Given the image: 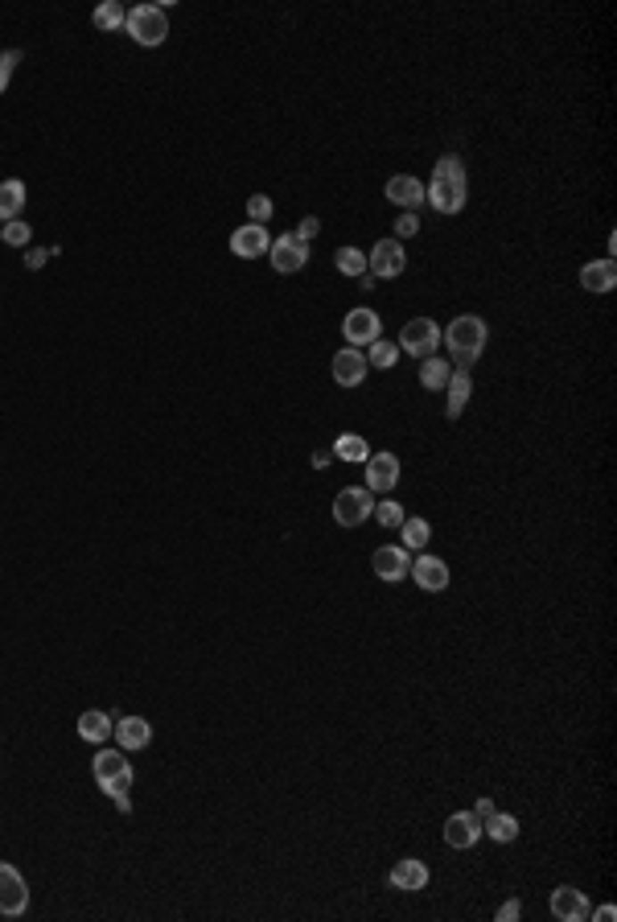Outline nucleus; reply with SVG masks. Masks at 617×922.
<instances>
[{
	"mask_svg": "<svg viewBox=\"0 0 617 922\" xmlns=\"http://www.w3.org/2000/svg\"><path fill=\"white\" fill-rule=\"evenodd\" d=\"M424 202L440 215H457L465 206V169H461V157H440L437 169H432V182L424 190Z\"/></svg>",
	"mask_w": 617,
	"mask_h": 922,
	"instance_id": "obj_1",
	"label": "nucleus"
},
{
	"mask_svg": "<svg viewBox=\"0 0 617 922\" xmlns=\"http://www.w3.org/2000/svg\"><path fill=\"white\" fill-rule=\"evenodd\" d=\"M486 322L481 317H473V313H461V317H453V325H448L440 338L448 342V354H453V363H461V371H469V366L478 363V354L486 350Z\"/></svg>",
	"mask_w": 617,
	"mask_h": 922,
	"instance_id": "obj_2",
	"label": "nucleus"
},
{
	"mask_svg": "<svg viewBox=\"0 0 617 922\" xmlns=\"http://www.w3.org/2000/svg\"><path fill=\"white\" fill-rule=\"evenodd\" d=\"M91 774H95L99 791H107L111 799H124L132 791V766L119 750H99L91 761Z\"/></svg>",
	"mask_w": 617,
	"mask_h": 922,
	"instance_id": "obj_3",
	"label": "nucleus"
},
{
	"mask_svg": "<svg viewBox=\"0 0 617 922\" xmlns=\"http://www.w3.org/2000/svg\"><path fill=\"white\" fill-rule=\"evenodd\" d=\"M124 29L132 33L136 45H160L169 37V17L160 4H136V9L124 17Z\"/></svg>",
	"mask_w": 617,
	"mask_h": 922,
	"instance_id": "obj_4",
	"label": "nucleus"
},
{
	"mask_svg": "<svg viewBox=\"0 0 617 922\" xmlns=\"http://www.w3.org/2000/svg\"><path fill=\"white\" fill-rule=\"evenodd\" d=\"M374 515V494L366 486H346L333 498V523L338 527H362Z\"/></svg>",
	"mask_w": 617,
	"mask_h": 922,
	"instance_id": "obj_5",
	"label": "nucleus"
},
{
	"mask_svg": "<svg viewBox=\"0 0 617 922\" xmlns=\"http://www.w3.org/2000/svg\"><path fill=\"white\" fill-rule=\"evenodd\" d=\"M440 346V325L432 317H412V322L399 330V350L415 354V358H432Z\"/></svg>",
	"mask_w": 617,
	"mask_h": 922,
	"instance_id": "obj_6",
	"label": "nucleus"
},
{
	"mask_svg": "<svg viewBox=\"0 0 617 922\" xmlns=\"http://www.w3.org/2000/svg\"><path fill=\"white\" fill-rule=\"evenodd\" d=\"M404 268H407V256H404V247H399V239H379V243L371 247V256H366V272H371L374 280H395Z\"/></svg>",
	"mask_w": 617,
	"mask_h": 922,
	"instance_id": "obj_7",
	"label": "nucleus"
},
{
	"mask_svg": "<svg viewBox=\"0 0 617 922\" xmlns=\"http://www.w3.org/2000/svg\"><path fill=\"white\" fill-rule=\"evenodd\" d=\"M267 259H272V268L284 272V276H292V272H300L308 264V243L297 235H280L272 239V247H267Z\"/></svg>",
	"mask_w": 617,
	"mask_h": 922,
	"instance_id": "obj_8",
	"label": "nucleus"
},
{
	"mask_svg": "<svg viewBox=\"0 0 617 922\" xmlns=\"http://www.w3.org/2000/svg\"><path fill=\"white\" fill-rule=\"evenodd\" d=\"M25 906H29V885H25V877L12 865H0V914L17 918V914H25Z\"/></svg>",
	"mask_w": 617,
	"mask_h": 922,
	"instance_id": "obj_9",
	"label": "nucleus"
},
{
	"mask_svg": "<svg viewBox=\"0 0 617 922\" xmlns=\"http://www.w3.org/2000/svg\"><path fill=\"white\" fill-rule=\"evenodd\" d=\"M371 569L379 580H387V585H399V580L412 572V556H407V547H395V544H383L379 552H374Z\"/></svg>",
	"mask_w": 617,
	"mask_h": 922,
	"instance_id": "obj_10",
	"label": "nucleus"
},
{
	"mask_svg": "<svg viewBox=\"0 0 617 922\" xmlns=\"http://www.w3.org/2000/svg\"><path fill=\"white\" fill-rule=\"evenodd\" d=\"M341 333H346V342H350L354 350L371 346L374 338H379V313L374 309H350L346 313V322H341Z\"/></svg>",
	"mask_w": 617,
	"mask_h": 922,
	"instance_id": "obj_11",
	"label": "nucleus"
},
{
	"mask_svg": "<svg viewBox=\"0 0 617 922\" xmlns=\"http://www.w3.org/2000/svg\"><path fill=\"white\" fill-rule=\"evenodd\" d=\"M412 577L424 593H445L448 589V564L440 556H428V552H420V556L412 560Z\"/></svg>",
	"mask_w": 617,
	"mask_h": 922,
	"instance_id": "obj_12",
	"label": "nucleus"
},
{
	"mask_svg": "<svg viewBox=\"0 0 617 922\" xmlns=\"http://www.w3.org/2000/svg\"><path fill=\"white\" fill-rule=\"evenodd\" d=\"M395 482H399V461H395V453H371V457H366V490L383 494V490H395Z\"/></svg>",
	"mask_w": 617,
	"mask_h": 922,
	"instance_id": "obj_13",
	"label": "nucleus"
},
{
	"mask_svg": "<svg viewBox=\"0 0 617 922\" xmlns=\"http://www.w3.org/2000/svg\"><path fill=\"white\" fill-rule=\"evenodd\" d=\"M481 836V819L473 811H453L445 819V844L448 848H473Z\"/></svg>",
	"mask_w": 617,
	"mask_h": 922,
	"instance_id": "obj_14",
	"label": "nucleus"
},
{
	"mask_svg": "<svg viewBox=\"0 0 617 922\" xmlns=\"http://www.w3.org/2000/svg\"><path fill=\"white\" fill-rule=\"evenodd\" d=\"M333 379H338V387H358L362 379H366V371H371V363H366V354L354 350V346H346V350L333 354Z\"/></svg>",
	"mask_w": 617,
	"mask_h": 922,
	"instance_id": "obj_15",
	"label": "nucleus"
},
{
	"mask_svg": "<svg viewBox=\"0 0 617 922\" xmlns=\"http://www.w3.org/2000/svg\"><path fill=\"white\" fill-rule=\"evenodd\" d=\"M552 914L560 922H585L588 914H593V906H588V898L580 890H572V885H560V890L552 893Z\"/></svg>",
	"mask_w": 617,
	"mask_h": 922,
	"instance_id": "obj_16",
	"label": "nucleus"
},
{
	"mask_svg": "<svg viewBox=\"0 0 617 922\" xmlns=\"http://www.w3.org/2000/svg\"><path fill=\"white\" fill-rule=\"evenodd\" d=\"M272 247V235H267L264 226H256V223H247V226H239V231H231V251L239 259H259Z\"/></svg>",
	"mask_w": 617,
	"mask_h": 922,
	"instance_id": "obj_17",
	"label": "nucleus"
},
{
	"mask_svg": "<svg viewBox=\"0 0 617 922\" xmlns=\"http://www.w3.org/2000/svg\"><path fill=\"white\" fill-rule=\"evenodd\" d=\"M387 198H391L395 206H404V210H415V206L424 202V182L412 177V173H399V177L387 182Z\"/></svg>",
	"mask_w": 617,
	"mask_h": 922,
	"instance_id": "obj_18",
	"label": "nucleus"
},
{
	"mask_svg": "<svg viewBox=\"0 0 617 922\" xmlns=\"http://www.w3.org/2000/svg\"><path fill=\"white\" fill-rule=\"evenodd\" d=\"M391 885H395V890H404V893L424 890V885H428V865H424V860H415V857L399 860V865L391 868Z\"/></svg>",
	"mask_w": 617,
	"mask_h": 922,
	"instance_id": "obj_19",
	"label": "nucleus"
},
{
	"mask_svg": "<svg viewBox=\"0 0 617 922\" xmlns=\"http://www.w3.org/2000/svg\"><path fill=\"white\" fill-rule=\"evenodd\" d=\"M119 737V745L124 750H144L152 741V725L144 717H124V720H116V729H111Z\"/></svg>",
	"mask_w": 617,
	"mask_h": 922,
	"instance_id": "obj_20",
	"label": "nucleus"
},
{
	"mask_svg": "<svg viewBox=\"0 0 617 922\" xmlns=\"http://www.w3.org/2000/svg\"><path fill=\"white\" fill-rule=\"evenodd\" d=\"M580 284H585L588 292H609L617 284V268H613V259H593V264H585L580 268Z\"/></svg>",
	"mask_w": 617,
	"mask_h": 922,
	"instance_id": "obj_21",
	"label": "nucleus"
},
{
	"mask_svg": "<svg viewBox=\"0 0 617 922\" xmlns=\"http://www.w3.org/2000/svg\"><path fill=\"white\" fill-rule=\"evenodd\" d=\"M333 457H338V461H350V465H366V457H371V445H366L358 432H341V437L333 440Z\"/></svg>",
	"mask_w": 617,
	"mask_h": 922,
	"instance_id": "obj_22",
	"label": "nucleus"
},
{
	"mask_svg": "<svg viewBox=\"0 0 617 922\" xmlns=\"http://www.w3.org/2000/svg\"><path fill=\"white\" fill-rule=\"evenodd\" d=\"M111 729H116V725H111V717H107V712H99V708H91V712H83V717H78V737L91 741V745H99L103 737H111Z\"/></svg>",
	"mask_w": 617,
	"mask_h": 922,
	"instance_id": "obj_23",
	"label": "nucleus"
},
{
	"mask_svg": "<svg viewBox=\"0 0 617 922\" xmlns=\"http://www.w3.org/2000/svg\"><path fill=\"white\" fill-rule=\"evenodd\" d=\"M448 407H445V416L448 420H457L461 412H465V404H469V391H473V383H469V371H457V375H448Z\"/></svg>",
	"mask_w": 617,
	"mask_h": 922,
	"instance_id": "obj_24",
	"label": "nucleus"
},
{
	"mask_svg": "<svg viewBox=\"0 0 617 922\" xmlns=\"http://www.w3.org/2000/svg\"><path fill=\"white\" fill-rule=\"evenodd\" d=\"M25 210V182H0V218L4 223H12V218Z\"/></svg>",
	"mask_w": 617,
	"mask_h": 922,
	"instance_id": "obj_25",
	"label": "nucleus"
},
{
	"mask_svg": "<svg viewBox=\"0 0 617 922\" xmlns=\"http://www.w3.org/2000/svg\"><path fill=\"white\" fill-rule=\"evenodd\" d=\"M486 832L498 840V844H511V840H519V819H514V815H506V811H494V815L486 819Z\"/></svg>",
	"mask_w": 617,
	"mask_h": 922,
	"instance_id": "obj_26",
	"label": "nucleus"
},
{
	"mask_svg": "<svg viewBox=\"0 0 617 922\" xmlns=\"http://www.w3.org/2000/svg\"><path fill=\"white\" fill-rule=\"evenodd\" d=\"M448 375H453V371H448V363H445V358H437V354L420 363V383H424L428 391H437V387H445V383H448Z\"/></svg>",
	"mask_w": 617,
	"mask_h": 922,
	"instance_id": "obj_27",
	"label": "nucleus"
},
{
	"mask_svg": "<svg viewBox=\"0 0 617 922\" xmlns=\"http://www.w3.org/2000/svg\"><path fill=\"white\" fill-rule=\"evenodd\" d=\"M399 531H404V547H407V552H424V547H428V536H432V527H428L424 519H404V527H399Z\"/></svg>",
	"mask_w": 617,
	"mask_h": 922,
	"instance_id": "obj_28",
	"label": "nucleus"
},
{
	"mask_svg": "<svg viewBox=\"0 0 617 922\" xmlns=\"http://www.w3.org/2000/svg\"><path fill=\"white\" fill-rule=\"evenodd\" d=\"M333 264H338L341 276H366V256H362L358 247H338Z\"/></svg>",
	"mask_w": 617,
	"mask_h": 922,
	"instance_id": "obj_29",
	"label": "nucleus"
},
{
	"mask_svg": "<svg viewBox=\"0 0 617 922\" xmlns=\"http://www.w3.org/2000/svg\"><path fill=\"white\" fill-rule=\"evenodd\" d=\"M366 363L379 366V371H387V366L399 363V346L387 342V338H374V342H371V354H366Z\"/></svg>",
	"mask_w": 617,
	"mask_h": 922,
	"instance_id": "obj_30",
	"label": "nucleus"
},
{
	"mask_svg": "<svg viewBox=\"0 0 617 922\" xmlns=\"http://www.w3.org/2000/svg\"><path fill=\"white\" fill-rule=\"evenodd\" d=\"M124 17H128V9H124L119 0H107V4H99V9H95V17H91V21H95L99 29H119V25H124Z\"/></svg>",
	"mask_w": 617,
	"mask_h": 922,
	"instance_id": "obj_31",
	"label": "nucleus"
},
{
	"mask_svg": "<svg viewBox=\"0 0 617 922\" xmlns=\"http://www.w3.org/2000/svg\"><path fill=\"white\" fill-rule=\"evenodd\" d=\"M374 519H379V523L383 527H404V506L395 503V498H387V503H374Z\"/></svg>",
	"mask_w": 617,
	"mask_h": 922,
	"instance_id": "obj_32",
	"label": "nucleus"
},
{
	"mask_svg": "<svg viewBox=\"0 0 617 922\" xmlns=\"http://www.w3.org/2000/svg\"><path fill=\"white\" fill-rule=\"evenodd\" d=\"M247 215H251L256 226H267V218H272V198H267V193H251V198H247Z\"/></svg>",
	"mask_w": 617,
	"mask_h": 922,
	"instance_id": "obj_33",
	"label": "nucleus"
},
{
	"mask_svg": "<svg viewBox=\"0 0 617 922\" xmlns=\"http://www.w3.org/2000/svg\"><path fill=\"white\" fill-rule=\"evenodd\" d=\"M29 231H33L29 223H21V218H12V223L0 226V239H4V243H12V247H25V243H29Z\"/></svg>",
	"mask_w": 617,
	"mask_h": 922,
	"instance_id": "obj_34",
	"label": "nucleus"
},
{
	"mask_svg": "<svg viewBox=\"0 0 617 922\" xmlns=\"http://www.w3.org/2000/svg\"><path fill=\"white\" fill-rule=\"evenodd\" d=\"M21 62V54L17 50H4L0 54V95H4V86H9V78H12V66Z\"/></svg>",
	"mask_w": 617,
	"mask_h": 922,
	"instance_id": "obj_35",
	"label": "nucleus"
},
{
	"mask_svg": "<svg viewBox=\"0 0 617 922\" xmlns=\"http://www.w3.org/2000/svg\"><path fill=\"white\" fill-rule=\"evenodd\" d=\"M415 231H420V218L407 210V215H399V223H395V239H412Z\"/></svg>",
	"mask_w": 617,
	"mask_h": 922,
	"instance_id": "obj_36",
	"label": "nucleus"
},
{
	"mask_svg": "<svg viewBox=\"0 0 617 922\" xmlns=\"http://www.w3.org/2000/svg\"><path fill=\"white\" fill-rule=\"evenodd\" d=\"M317 231H321V223H317V218H313V215H308V218H305V223H300V231H297V239H305V243H308V239H313V235H317Z\"/></svg>",
	"mask_w": 617,
	"mask_h": 922,
	"instance_id": "obj_37",
	"label": "nucleus"
},
{
	"mask_svg": "<svg viewBox=\"0 0 617 922\" xmlns=\"http://www.w3.org/2000/svg\"><path fill=\"white\" fill-rule=\"evenodd\" d=\"M514 918H519V901L511 898V901H506V906L498 910V922H514Z\"/></svg>",
	"mask_w": 617,
	"mask_h": 922,
	"instance_id": "obj_38",
	"label": "nucleus"
},
{
	"mask_svg": "<svg viewBox=\"0 0 617 922\" xmlns=\"http://www.w3.org/2000/svg\"><path fill=\"white\" fill-rule=\"evenodd\" d=\"M473 815H478L481 824H486L489 815H494V803H489V799H481V803H478V807H473Z\"/></svg>",
	"mask_w": 617,
	"mask_h": 922,
	"instance_id": "obj_39",
	"label": "nucleus"
},
{
	"mask_svg": "<svg viewBox=\"0 0 617 922\" xmlns=\"http://www.w3.org/2000/svg\"><path fill=\"white\" fill-rule=\"evenodd\" d=\"M613 906H601V910H596V922H613Z\"/></svg>",
	"mask_w": 617,
	"mask_h": 922,
	"instance_id": "obj_40",
	"label": "nucleus"
},
{
	"mask_svg": "<svg viewBox=\"0 0 617 922\" xmlns=\"http://www.w3.org/2000/svg\"><path fill=\"white\" fill-rule=\"evenodd\" d=\"M42 259H45V251H29V259H25V264H29V268H42Z\"/></svg>",
	"mask_w": 617,
	"mask_h": 922,
	"instance_id": "obj_41",
	"label": "nucleus"
}]
</instances>
